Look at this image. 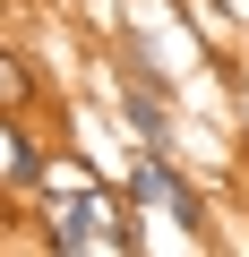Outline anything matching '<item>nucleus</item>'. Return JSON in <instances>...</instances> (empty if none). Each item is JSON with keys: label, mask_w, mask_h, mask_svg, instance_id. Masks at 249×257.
I'll list each match as a JSON object with an SVG mask.
<instances>
[{"label": "nucleus", "mask_w": 249, "mask_h": 257, "mask_svg": "<svg viewBox=\"0 0 249 257\" xmlns=\"http://www.w3.org/2000/svg\"><path fill=\"white\" fill-rule=\"evenodd\" d=\"M43 163H52V146L35 138V120L26 111H0V197H35Z\"/></svg>", "instance_id": "20e7f679"}, {"label": "nucleus", "mask_w": 249, "mask_h": 257, "mask_svg": "<svg viewBox=\"0 0 249 257\" xmlns=\"http://www.w3.org/2000/svg\"><path fill=\"white\" fill-rule=\"evenodd\" d=\"M112 103H120V120H129V146H172V155H181V103H172V86H163L146 60L120 52Z\"/></svg>", "instance_id": "7ed1b4c3"}, {"label": "nucleus", "mask_w": 249, "mask_h": 257, "mask_svg": "<svg viewBox=\"0 0 249 257\" xmlns=\"http://www.w3.org/2000/svg\"><path fill=\"white\" fill-rule=\"evenodd\" d=\"M198 9H215V18H198V26H249V0H198Z\"/></svg>", "instance_id": "39448f33"}, {"label": "nucleus", "mask_w": 249, "mask_h": 257, "mask_svg": "<svg viewBox=\"0 0 249 257\" xmlns=\"http://www.w3.org/2000/svg\"><path fill=\"white\" fill-rule=\"evenodd\" d=\"M120 189H129V206H138L146 223H172L189 248H215V206H206V189L189 180V163H181L172 146H129Z\"/></svg>", "instance_id": "f03ea898"}, {"label": "nucleus", "mask_w": 249, "mask_h": 257, "mask_svg": "<svg viewBox=\"0 0 249 257\" xmlns=\"http://www.w3.org/2000/svg\"><path fill=\"white\" fill-rule=\"evenodd\" d=\"M35 240L52 257H138L146 248V214L129 206L120 180H95L77 155H52L43 189H35Z\"/></svg>", "instance_id": "f257e3e1"}]
</instances>
